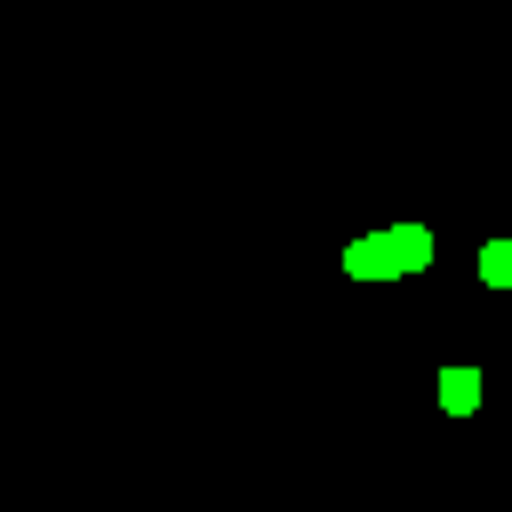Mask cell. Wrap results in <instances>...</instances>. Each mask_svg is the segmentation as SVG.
I'll list each match as a JSON object with an SVG mask.
<instances>
[{"label": "cell", "instance_id": "obj_1", "mask_svg": "<svg viewBox=\"0 0 512 512\" xmlns=\"http://www.w3.org/2000/svg\"><path fill=\"white\" fill-rule=\"evenodd\" d=\"M384 256H392V280H408V272L432 264V232H424V224H392V232H384Z\"/></svg>", "mask_w": 512, "mask_h": 512}, {"label": "cell", "instance_id": "obj_2", "mask_svg": "<svg viewBox=\"0 0 512 512\" xmlns=\"http://www.w3.org/2000/svg\"><path fill=\"white\" fill-rule=\"evenodd\" d=\"M344 272H352V280H392V256H384V232H360V240L344 248Z\"/></svg>", "mask_w": 512, "mask_h": 512}, {"label": "cell", "instance_id": "obj_3", "mask_svg": "<svg viewBox=\"0 0 512 512\" xmlns=\"http://www.w3.org/2000/svg\"><path fill=\"white\" fill-rule=\"evenodd\" d=\"M440 408L448 416H472L480 408V368H440Z\"/></svg>", "mask_w": 512, "mask_h": 512}, {"label": "cell", "instance_id": "obj_4", "mask_svg": "<svg viewBox=\"0 0 512 512\" xmlns=\"http://www.w3.org/2000/svg\"><path fill=\"white\" fill-rule=\"evenodd\" d=\"M480 280L488 288H512V240H488L480 248Z\"/></svg>", "mask_w": 512, "mask_h": 512}]
</instances>
